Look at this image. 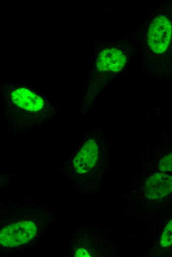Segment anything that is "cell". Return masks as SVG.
<instances>
[{"instance_id": "cell-1", "label": "cell", "mask_w": 172, "mask_h": 257, "mask_svg": "<svg viewBox=\"0 0 172 257\" xmlns=\"http://www.w3.org/2000/svg\"><path fill=\"white\" fill-rule=\"evenodd\" d=\"M35 223L23 221L8 225L0 230V244L5 247H16L28 242L36 234Z\"/></svg>"}, {"instance_id": "cell-2", "label": "cell", "mask_w": 172, "mask_h": 257, "mask_svg": "<svg viewBox=\"0 0 172 257\" xmlns=\"http://www.w3.org/2000/svg\"><path fill=\"white\" fill-rule=\"evenodd\" d=\"M146 196L149 199L161 198L172 192V175L156 173L146 180L144 186Z\"/></svg>"}, {"instance_id": "cell-3", "label": "cell", "mask_w": 172, "mask_h": 257, "mask_svg": "<svg viewBox=\"0 0 172 257\" xmlns=\"http://www.w3.org/2000/svg\"><path fill=\"white\" fill-rule=\"evenodd\" d=\"M98 158V148L95 141L87 140L74 159V166L79 173L88 171L95 164Z\"/></svg>"}, {"instance_id": "cell-4", "label": "cell", "mask_w": 172, "mask_h": 257, "mask_svg": "<svg viewBox=\"0 0 172 257\" xmlns=\"http://www.w3.org/2000/svg\"><path fill=\"white\" fill-rule=\"evenodd\" d=\"M11 100L17 106L29 111L41 110L43 105V99L31 90L20 88L12 92Z\"/></svg>"}, {"instance_id": "cell-5", "label": "cell", "mask_w": 172, "mask_h": 257, "mask_svg": "<svg viewBox=\"0 0 172 257\" xmlns=\"http://www.w3.org/2000/svg\"><path fill=\"white\" fill-rule=\"evenodd\" d=\"M172 244V219L168 223L162 234L160 245L163 247L169 246Z\"/></svg>"}, {"instance_id": "cell-6", "label": "cell", "mask_w": 172, "mask_h": 257, "mask_svg": "<svg viewBox=\"0 0 172 257\" xmlns=\"http://www.w3.org/2000/svg\"><path fill=\"white\" fill-rule=\"evenodd\" d=\"M159 168V170L162 171H172V153L160 160Z\"/></svg>"}, {"instance_id": "cell-7", "label": "cell", "mask_w": 172, "mask_h": 257, "mask_svg": "<svg viewBox=\"0 0 172 257\" xmlns=\"http://www.w3.org/2000/svg\"><path fill=\"white\" fill-rule=\"evenodd\" d=\"M75 257H90L87 252L84 249H79L76 252Z\"/></svg>"}]
</instances>
